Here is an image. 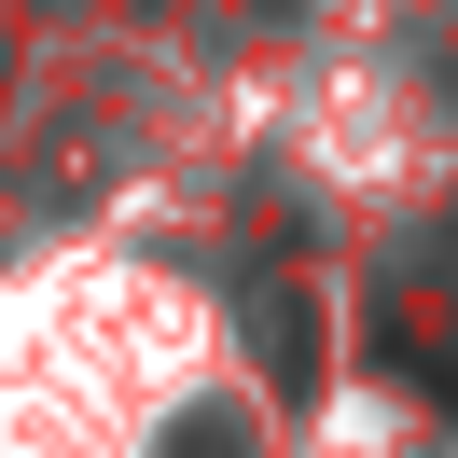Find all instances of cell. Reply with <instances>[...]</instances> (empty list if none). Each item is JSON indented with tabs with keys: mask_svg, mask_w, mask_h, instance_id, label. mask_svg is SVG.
Listing matches in <instances>:
<instances>
[{
	"mask_svg": "<svg viewBox=\"0 0 458 458\" xmlns=\"http://www.w3.org/2000/svg\"><path fill=\"white\" fill-rule=\"evenodd\" d=\"M167 458H250V445H236V417H181V430H167Z\"/></svg>",
	"mask_w": 458,
	"mask_h": 458,
	"instance_id": "cell-1",
	"label": "cell"
}]
</instances>
